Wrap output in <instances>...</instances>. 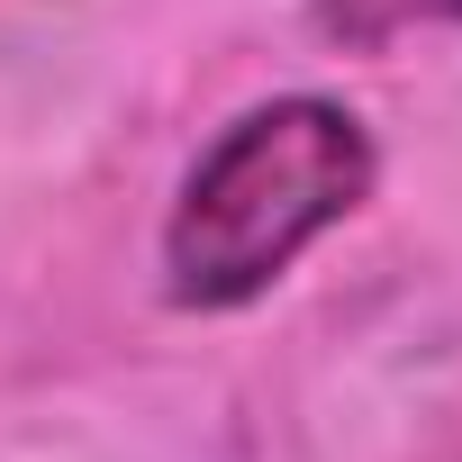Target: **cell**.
I'll return each instance as SVG.
<instances>
[{"mask_svg":"<svg viewBox=\"0 0 462 462\" xmlns=\"http://www.w3.org/2000/svg\"><path fill=\"white\" fill-rule=\"evenodd\" d=\"M390 19H453L462 28V0H390Z\"/></svg>","mask_w":462,"mask_h":462,"instance_id":"obj_2","label":"cell"},{"mask_svg":"<svg viewBox=\"0 0 462 462\" xmlns=\"http://www.w3.org/2000/svg\"><path fill=\"white\" fill-rule=\"evenodd\" d=\"M381 181L372 127L327 91H282L226 118L172 190L163 217V300L172 309H254L327 226H345Z\"/></svg>","mask_w":462,"mask_h":462,"instance_id":"obj_1","label":"cell"}]
</instances>
